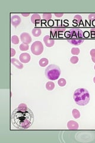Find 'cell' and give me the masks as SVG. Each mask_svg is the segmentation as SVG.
<instances>
[{
	"instance_id": "obj_16",
	"label": "cell",
	"mask_w": 95,
	"mask_h": 143,
	"mask_svg": "<svg viewBox=\"0 0 95 143\" xmlns=\"http://www.w3.org/2000/svg\"><path fill=\"white\" fill-rule=\"evenodd\" d=\"M48 60L46 59V58H42V59H40L39 62V65L41 66V67H45V66H47L48 65Z\"/></svg>"
},
{
	"instance_id": "obj_29",
	"label": "cell",
	"mask_w": 95,
	"mask_h": 143,
	"mask_svg": "<svg viewBox=\"0 0 95 143\" xmlns=\"http://www.w3.org/2000/svg\"><path fill=\"white\" fill-rule=\"evenodd\" d=\"M16 54V51L13 48H11V57H13Z\"/></svg>"
},
{
	"instance_id": "obj_23",
	"label": "cell",
	"mask_w": 95,
	"mask_h": 143,
	"mask_svg": "<svg viewBox=\"0 0 95 143\" xmlns=\"http://www.w3.org/2000/svg\"><path fill=\"white\" fill-rule=\"evenodd\" d=\"M66 83H67L66 80L64 78H61L58 81V85L60 87H64L66 85Z\"/></svg>"
},
{
	"instance_id": "obj_20",
	"label": "cell",
	"mask_w": 95,
	"mask_h": 143,
	"mask_svg": "<svg viewBox=\"0 0 95 143\" xmlns=\"http://www.w3.org/2000/svg\"><path fill=\"white\" fill-rule=\"evenodd\" d=\"M71 54H73V55H77L78 54H80V50L79 48L77 47H73L72 49H71Z\"/></svg>"
},
{
	"instance_id": "obj_24",
	"label": "cell",
	"mask_w": 95,
	"mask_h": 143,
	"mask_svg": "<svg viewBox=\"0 0 95 143\" xmlns=\"http://www.w3.org/2000/svg\"><path fill=\"white\" fill-rule=\"evenodd\" d=\"M70 62L72 64H76L79 62V57L77 56H72L70 59Z\"/></svg>"
},
{
	"instance_id": "obj_28",
	"label": "cell",
	"mask_w": 95,
	"mask_h": 143,
	"mask_svg": "<svg viewBox=\"0 0 95 143\" xmlns=\"http://www.w3.org/2000/svg\"><path fill=\"white\" fill-rule=\"evenodd\" d=\"M54 15L57 18H61V17L63 16L64 14L63 13H54Z\"/></svg>"
},
{
	"instance_id": "obj_32",
	"label": "cell",
	"mask_w": 95,
	"mask_h": 143,
	"mask_svg": "<svg viewBox=\"0 0 95 143\" xmlns=\"http://www.w3.org/2000/svg\"></svg>"
},
{
	"instance_id": "obj_6",
	"label": "cell",
	"mask_w": 95,
	"mask_h": 143,
	"mask_svg": "<svg viewBox=\"0 0 95 143\" xmlns=\"http://www.w3.org/2000/svg\"><path fill=\"white\" fill-rule=\"evenodd\" d=\"M20 39L23 44L29 45L32 42V38L28 33L23 32L20 35Z\"/></svg>"
},
{
	"instance_id": "obj_30",
	"label": "cell",
	"mask_w": 95,
	"mask_h": 143,
	"mask_svg": "<svg viewBox=\"0 0 95 143\" xmlns=\"http://www.w3.org/2000/svg\"><path fill=\"white\" fill-rule=\"evenodd\" d=\"M21 14H22V15L24 17H28V16H29V15L30 14V13H22Z\"/></svg>"
},
{
	"instance_id": "obj_26",
	"label": "cell",
	"mask_w": 95,
	"mask_h": 143,
	"mask_svg": "<svg viewBox=\"0 0 95 143\" xmlns=\"http://www.w3.org/2000/svg\"><path fill=\"white\" fill-rule=\"evenodd\" d=\"M88 18L90 22H93V20H95V14H90L88 16Z\"/></svg>"
},
{
	"instance_id": "obj_9",
	"label": "cell",
	"mask_w": 95,
	"mask_h": 143,
	"mask_svg": "<svg viewBox=\"0 0 95 143\" xmlns=\"http://www.w3.org/2000/svg\"><path fill=\"white\" fill-rule=\"evenodd\" d=\"M21 21H22V19H21L20 17H19L17 15L13 16L11 18V25L15 27H17L18 25L20 24Z\"/></svg>"
},
{
	"instance_id": "obj_27",
	"label": "cell",
	"mask_w": 95,
	"mask_h": 143,
	"mask_svg": "<svg viewBox=\"0 0 95 143\" xmlns=\"http://www.w3.org/2000/svg\"><path fill=\"white\" fill-rule=\"evenodd\" d=\"M90 34L92 37H95V28H93L90 30Z\"/></svg>"
},
{
	"instance_id": "obj_31",
	"label": "cell",
	"mask_w": 95,
	"mask_h": 143,
	"mask_svg": "<svg viewBox=\"0 0 95 143\" xmlns=\"http://www.w3.org/2000/svg\"><path fill=\"white\" fill-rule=\"evenodd\" d=\"M93 82H94V83H95V77H94V78H93Z\"/></svg>"
},
{
	"instance_id": "obj_4",
	"label": "cell",
	"mask_w": 95,
	"mask_h": 143,
	"mask_svg": "<svg viewBox=\"0 0 95 143\" xmlns=\"http://www.w3.org/2000/svg\"><path fill=\"white\" fill-rule=\"evenodd\" d=\"M61 69L55 64H51L46 68L45 73L48 79L51 80H55L58 79L61 75Z\"/></svg>"
},
{
	"instance_id": "obj_7",
	"label": "cell",
	"mask_w": 95,
	"mask_h": 143,
	"mask_svg": "<svg viewBox=\"0 0 95 143\" xmlns=\"http://www.w3.org/2000/svg\"><path fill=\"white\" fill-rule=\"evenodd\" d=\"M65 31V27H56V28L51 29V34L53 37H56L60 35V34L64 33Z\"/></svg>"
},
{
	"instance_id": "obj_5",
	"label": "cell",
	"mask_w": 95,
	"mask_h": 143,
	"mask_svg": "<svg viewBox=\"0 0 95 143\" xmlns=\"http://www.w3.org/2000/svg\"><path fill=\"white\" fill-rule=\"evenodd\" d=\"M30 49H31L32 53L35 55H40L43 51V44L40 41H38L34 42L32 45Z\"/></svg>"
},
{
	"instance_id": "obj_18",
	"label": "cell",
	"mask_w": 95,
	"mask_h": 143,
	"mask_svg": "<svg viewBox=\"0 0 95 143\" xmlns=\"http://www.w3.org/2000/svg\"><path fill=\"white\" fill-rule=\"evenodd\" d=\"M81 20H82V18H81V16L76 15L74 17L73 23L79 24V23H80V22H81Z\"/></svg>"
},
{
	"instance_id": "obj_2",
	"label": "cell",
	"mask_w": 95,
	"mask_h": 143,
	"mask_svg": "<svg viewBox=\"0 0 95 143\" xmlns=\"http://www.w3.org/2000/svg\"><path fill=\"white\" fill-rule=\"evenodd\" d=\"M73 97L78 105L84 106L89 103L90 95L89 91L85 88H79L74 92Z\"/></svg>"
},
{
	"instance_id": "obj_21",
	"label": "cell",
	"mask_w": 95,
	"mask_h": 143,
	"mask_svg": "<svg viewBox=\"0 0 95 143\" xmlns=\"http://www.w3.org/2000/svg\"><path fill=\"white\" fill-rule=\"evenodd\" d=\"M20 50L22 51H27L29 50V45L27 44H22L20 45Z\"/></svg>"
},
{
	"instance_id": "obj_12",
	"label": "cell",
	"mask_w": 95,
	"mask_h": 143,
	"mask_svg": "<svg viewBox=\"0 0 95 143\" xmlns=\"http://www.w3.org/2000/svg\"><path fill=\"white\" fill-rule=\"evenodd\" d=\"M31 21L34 24H39L41 22V18L39 14H33L31 17Z\"/></svg>"
},
{
	"instance_id": "obj_3",
	"label": "cell",
	"mask_w": 95,
	"mask_h": 143,
	"mask_svg": "<svg viewBox=\"0 0 95 143\" xmlns=\"http://www.w3.org/2000/svg\"><path fill=\"white\" fill-rule=\"evenodd\" d=\"M68 42L73 45H80L84 42L83 32L80 29H71L68 32Z\"/></svg>"
},
{
	"instance_id": "obj_17",
	"label": "cell",
	"mask_w": 95,
	"mask_h": 143,
	"mask_svg": "<svg viewBox=\"0 0 95 143\" xmlns=\"http://www.w3.org/2000/svg\"><path fill=\"white\" fill-rule=\"evenodd\" d=\"M72 115L75 119H79L80 117V113L77 109L74 108L72 111Z\"/></svg>"
},
{
	"instance_id": "obj_19",
	"label": "cell",
	"mask_w": 95,
	"mask_h": 143,
	"mask_svg": "<svg viewBox=\"0 0 95 143\" xmlns=\"http://www.w3.org/2000/svg\"><path fill=\"white\" fill-rule=\"evenodd\" d=\"M11 42L12 43L14 44L17 45L19 43V38L16 35H13L11 37Z\"/></svg>"
},
{
	"instance_id": "obj_10",
	"label": "cell",
	"mask_w": 95,
	"mask_h": 143,
	"mask_svg": "<svg viewBox=\"0 0 95 143\" xmlns=\"http://www.w3.org/2000/svg\"><path fill=\"white\" fill-rule=\"evenodd\" d=\"M43 41L47 47H52L55 44V40L51 39V37L49 35L45 36L43 38Z\"/></svg>"
},
{
	"instance_id": "obj_13",
	"label": "cell",
	"mask_w": 95,
	"mask_h": 143,
	"mask_svg": "<svg viewBox=\"0 0 95 143\" xmlns=\"http://www.w3.org/2000/svg\"><path fill=\"white\" fill-rule=\"evenodd\" d=\"M11 62L12 64H13V65L15 66V67H16L17 69H22L23 68V64L22 63H20L17 59L12 58L11 59Z\"/></svg>"
},
{
	"instance_id": "obj_15",
	"label": "cell",
	"mask_w": 95,
	"mask_h": 143,
	"mask_svg": "<svg viewBox=\"0 0 95 143\" xmlns=\"http://www.w3.org/2000/svg\"><path fill=\"white\" fill-rule=\"evenodd\" d=\"M55 88V83L52 81H49L46 83V88L48 91H52Z\"/></svg>"
},
{
	"instance_id": "obj_8",
	"label": "cell",
	"mask_w": 95,
	"mask_h": 143,
	"mask_svg": "<svg viewBox=\"0 0 95 143\" xmlns=\"http://www.w3.org/2000/svg\"><path fill=\"white\" fill-rule=\"evenodd\" d=\"M30 59H31V56L29 53H22L20 55L19 59L20 62L23 63H27L30 62Z\"/></svg>"
},
{
	"instance_id": "obj_1",
	"label": "cell",
	"mask_w": 95,
	"mask_h": 143,
	"mask_svg": "<svg viewBox=\"0 0 95 143\" xmlns=\"http://www.w3.org/2000/svg\"><path fill=\"white\" fill-rule=\"evenodd\" d=\"M34 120L33 112L29 108L20 109L18 107L11 115V122L15 128L19 129H28Z\"/></svg>"
},
{
	"instance_id": "obj_14",
	"label": "cell",
	"mask_w": 95,
	"mask_h": 143,
	"mask_svg": "<svg viewBox=\"0 0 95 143\" xmlns=\"http://www.w3.org/2000/svg\"><path fill=\"white\" fill-rule=\"evenodd\" d=\"M32 35H33L34 36L38 37L41 35L42 30L39 28H34L32 30Z\"/></svg>"
},
{
	"instance_id": "obj_11",
	"label": "cell",
	"mask_w": 95,
	"mask_h": 143,
	"mask_svg": "<svg viewBox=\"0 0 95 143\" xmlns=\"http://www.w3.org/2000/svg\"><path fill=\"white\" fill-rule=\"evenodd\" d=\"M67 128L70 130H77L79 129V124L77 122L70 120L67 123Z\"/></svg>"
},
{
	"instance_id": "obj_22",
	"label": "cell",
	"mask_w": 95,
	"mask_h": 143,
	"mask_svg": "<svg viewBox=\"0 0 95 143\" xmlns=\"http://www.w3.org/2000/svg\"><path fill=\"white\" fill-rule=\"evenodd\" d=\"M42 16H43V19L46 20H49L52 18V14H51V13H43L42 14Z\"/></svg>"
},
{
	"instance_id": "obj_25",
	"label": "cell",
	"mask_w": 95,
	"mask_h": 143,
	"mask_svg": "<svg viewBox=\"0 0 95 143\" xmlns=\"http://www.w3.org/2000/svg\"><path fill=\"white\" fill-rule=\"evenodd\" d=\"M90 54L91 57H92V60L93 62L95 63V49H92L90 51Z\"/></svg>"
}]
</instances>
